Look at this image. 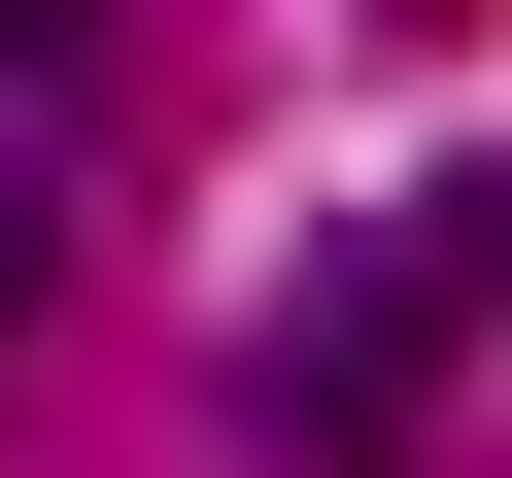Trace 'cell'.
<instances>
[{"label":"cell","instance_id":"1","mask_svg":"<svg viewBox=\"0 0 512 478\" xmlns=\"http://www.w3.org/2000/svg\"><path fill=\"white\" fill-rule=\"evenodd\" d=\"M69 35H103V0H0V103H35V69H69Z\"/></svg>","mask_w":512,"mask_h":478}]
</instances>
